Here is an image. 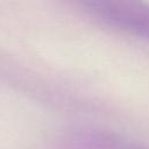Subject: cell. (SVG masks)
<instances>
[{
	"label": "cell",
	"instance_id": "cell-1",
	"mask_svg": "<svg viewBox=\"0 0 149 149\" xmlns=\"http://www.w3.org/2000/svg\"><path fill=\"white\" fill-rule=\"evenodd\" d=\"M83 5L101 23L149 41L148 3L133 0H90Z\"/></svg>",
	"mask_w": 149,
	"mask_h": 149
}]
</instances>
